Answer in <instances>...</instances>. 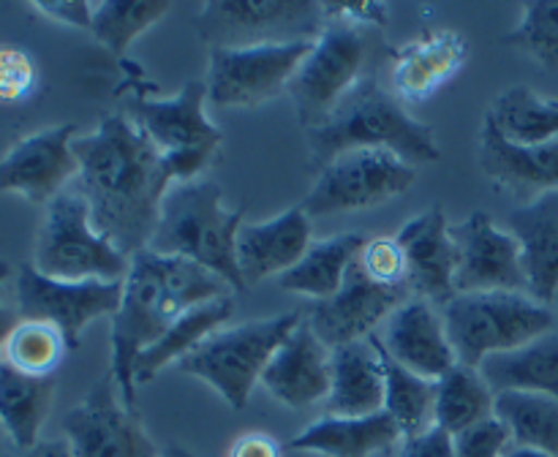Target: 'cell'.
Wrapping results in <instances>:
<instances>
[{"label":"cell","mask_w":558,"mask_h":457,"mask_svg":"<svg viewBox=\"0 0 558 457\" xmlns=\"http://www.w3.org/2000/svg\"><path fill=\"white\" fill-rule=\"evenodd\" d=\"M76 188L90 207L93 226L125 256L147 248L161 201L174 177L167 156L125 114H109L74 139Z\"/></svg>","instance_id":"1"},{"label":"cell","mask_w":558,"mask_h":457,"mask_svg":"<svg viewBox=\"0 0 558 457\" xmlns=\"http://www.w3.org/2000/svg\"><path fill=\"white\" fill-rule=\"evenodd\" d=\"M227 294V283L205 267L142 248L131 256L120 305L112 316V381L125 406H134V365L147 346L196 305Z\"/></svg>","instance_id":"2"},{"label":"cell","mask_w":558,"mask_h":457,"mask_svg":"<svg viewBox=\"0 0 558 457\" xmlns=\"http://www.w3.org/2000/svg\"><path fill=\"white\" fill-rule=\"evenodd\" d=\"M308 147L319 169L352 150H385L412 166L439 158L434 131L414 120L374 74L363 76L354 90L308 131Z\"/></svg>","instance_id":"3"},{"label":"cell","mask_w":558,"mask_h":457,"mask_svg":"<svg viewBox=\"0 0 558 457\" xmlns=\"http://www.w3.org/2000/svg\"><path fill=\"white\" fill-rule=\"evenodd\" d=\"M245 210H227L216 183H174L161 201L156 232L147 248L161 256H178L221 277L229 288L243 292L238 267V234Z\"/></svg>","instance_id":"4"},{"label":"cell","mask_w":558,"mask_h":457,"mask_svg":"<svg viewBox=\"0 0 558 457\" xmlns=\"http://www.w3.org/2000/svg\"><path fill=\"white\" fill-rule=\"evenodd\" d=\"M445 330L456 359L480 370L490 354H505L556 330L550 305L523 292L456 294L445 305Z\"/></svg>","instance_id":"5"},{"label":"cell","mask_w":558,"mask_h":457,"mask_svg":"<svg viewBox=\"0 0 558 457\" xmlns=\"http://www.w3.org/2000/svg\"><path fill=\"white\" fill-rule=\"evenodd\" d=\"M33 267L54 281H125L131 256L93 226L80 188H65L47 205Z\"/></svg>","instance_id":"6"},{"label":"cell","mask_w":558,"mask_h":457,"mask_svg":"<svg viewBox=\"0 0 558 457\" xmlns=\"http://www.w3.org/2000/svg\"><path fill=\"white\" fill-rule=\"evenodd\" d=\"M300 321L303 316L292 310L272 319L245 321L232 330H218L178 365L183 373L207 381L229 408L243 411L272 354L292 335Z\"/></svg>","instance_id":"7"},{"label":"cell","mask_w":558,"mask_h":457,"mask_svg":"<svg viewBox=\"0 0 558 457\" xmlns=\"http://www.w3.org/2000/svg\"><path fill=\"white\" fill-rule=\"evenodd\" d=\"M322 30L325 3L316 0H210L196 16V33L213 49L316 41Z\"/></svg>","instance_id":"8"},{"label":"cell","mask_w":558,"mask_h":457,"mask_svg":"<svg viewBox=\"0 0 558 457\" xmlns=\"http://www.w3.org/2000/svg\"><path fill=\"white\" fill-rule=\"evenodd\" d=\"M368 60L371 38L365 27L327 22L289 82L300 125L314 131L354 90V85L368 76Z\"/></svg>","instance_id":"9"},{"label":"cell","mask_w":558,"mask_h":457,"mask_svg":"<svg viewBox=\"0 0 558 457\" xmlns=\"http://www.w3.org/2000/svg\"><path fill=\"white\" fill-rule=\"evenodd\" d=\"M417 169L385 150H352L319 169L314 188L300 207L308 218L368 210L407 194Z\"/></svg>","instance_id":"10"},{"label":"cell","mask_w":558,"mask_h":457,"mask_svg":"<svg viewBox=\"0 0 558 457\" xmlns=\"http://www.w3.org/2000/svg\"><path fill=\"white\" fill-rule=\"evenodd\" d=\"M314 41L270 44L248 49H210L207 65V101L213 107H259L289 90L294 71L311 52Z\"/></svg>","instance_id":"11"},{"label":"cell","mask_w":558,"mask_h":457,"mask_svg":"<svg viewBox=\"0 0 558 457\" xmlns=\"http://www.w3.org/2000/svg\"><path fill=\"white\" fill-rule=\"evenodd\" d=\"M123 294V281H54L33 264L16 272V316L25 321H44L63 332L69 351L90 321L114 316Z\"/></svg>","instance_id":"12"},{"label":"cell","mask_w":558,"mask_h":457,"mask_svg":"<svg viewBox=\"0 0 558 457\" xmlns=\"http://www.w3.org/2000/svg\"><path fill=\"white\" fill-rule=\"evenodd\" d=\"M63 433L74 457H161L112 375L96 381L85 400L65 413Z\"/></svg>","instance_id":"13"},{"label":"cell","mask_w":558,"mask_h":457,"mask_svg":"<svg viewBox=\"0 0 558 457\" xmlns=\"http://www.w3.org/2000/svg\"><path fill=\"white\" fill-rule=\"evenodd\" d=\"M409 299H412V286L409 283L387 286V283L374 281L363 270L360 259H354L338 294L327 299H316L305 321L316 332V337L330 351H336V348L347 346V343H357L374 335L376 324L390 319Z\"/></svg>","instance_id":"14"},{"label":"cell","mask_w":558,"mask_h":457,"mask_svg":"<svg viewBox=\"0 0 558 457\" xmlns=\"http://www.w3.org/2000/svg\"><path fill=\"white\" fill-rule=\"evenodd\" d=\"M74 139L76 125L63 123L16 141L0 158V190L25 196L33 205H49L80 177Z\"/></svg>","instance_id":"15"},{"label":"cell","mask_w":558,"mask_h":457,"mask_svg":"<svg viewBox=\"0 0 558 457\" xmlns=\"http://www.w3.org/2000/svg\"><path fill=\"white\" fill-rule=\"evenodd\" d=\"M450 234L458 245L456 294L526 288L521 245L510 232L496 226L490 212L474 210L466 221L452 223Z\"/></svg>","instance_id":"16"},{"label":"cell","mask_w":558,"mask_h":457,"mask_svg":"<svg viewBox=\"0 0 558 457\" xmlns=\"http://www.w3.org/2000/svg\"><path fill=\"white\" fill-rule=\"evenodd\" d=\"M207 85L185 82L174 98L134 96L125 101V118L167 156L178 152H213L221 145V131L207 120Z\"/></svg>","instance_id":"17"},{"label":"cell","mask_w":558,"mask_h":457,"mask_svg":"<svg viewBox=\"0 0 558 457\" xmlns=\"http://www.w3.org/2000/svg\"><path fill=\"white\" fill-rule=\"evenodd\" d=\"M403 256H407V272L412 292L420 299H434L447 305L456 297V270H458V245L450 234V223L441 207L420 212L409 223H403L396 234Z\"/></svg>","instance_id":"18"},{"label":"cell","mask_w":558,"mask_h":457,"mask_svg":"<svg viewBox=\"0 0 558 457\" xmlns=\"http://www.w3.org/2000/svg\"><path fill=\"white\" fill-rule=\"evenodd\" d=\"M330 348L303 319L272 354L270 365L262 373V386L289 408L314 406L330 395Z\"/></svg>","instance_id":"19"},{"label":"cell","mask_w":558,"mask_h":457,"mask_svg":"<svg viewBox=\"0 0 558 457\" xmlns=\"http://www.w3.org/2000/svg\"><path fill=\"white\" fill-rule=\"evenodd\" d=\"M385 351L412 373L439 381L458 362L447 337L445 319L425 299L412 297L387 319Z\"/></svg>","instance_id":"20"},{"label":"cell","mask_w":558,"mask_h":457,"mask_svg":"<svg viewBox=\"0 0 558 457\" xmlns=\"http://www.w3.org/2000/svg\"><path fill=\"white\" fill-rule=\"evenodd\" d=\"M480 169L494 180V185L534 201L537 196L558 190V139L548 145H515L485 120L480 136Z\"/></svg>","instance_id":"21"},{"label":"cell","mask_w":558,"mask_h":457,"mask_svg":"<svg viewBox=\"0 0 558 457\" xmlns=\"http://www.w3.org/2000/svg\"><path fill=\"white\" fill-rule=\"evenodd\" d=\"M311 248V218L303 207L265 223H243L238 234V267L245 286L292 270Z\"/></svg>","instance_id":"22"},{"label":"cell","mask_w":558,"mask_h":457,"mask_svg":"<svg viewBox=\"0 0 558 457\" xmlns=\"http://www.w3.org/2000/svg\"><path fill=\"white\" fill-rule=\"evenodd\" d=\"M507 228L521 245L529 297L550 305L558 292V190L512 210Z\"/></svg>","instance_id":"23"},{"label":"cell","mask_w":558,"mask_h":457,"mask_svg":"<svg viewBox=\"0 0 558 457\" xmlns=\"http://www.w3.org/2000/svg\"><path fill=\"white\" fill-rule=\"evenodd\" d=\"M466 41L461 33L428 30L403 49L392 60V90L403 101H425L441 85L452 79L466 63Z\"/></svg>","instance_id":"24"},{"label":"cell","mask_w":558,"mask_h":457,"mask_svg":"<svg viewBox=\"0 0 558 457\" xmlns=\"http://www.w3.org/2000/svg\"><path fill=\"white\" fill-rule=\"evenodd\" d=\"M330 368V417H371L385 411V368L374 335L336 348Z\"/></svg>","instance_id":"25"},{"label":"cell","mask_w":558,"mask_h":457,"mask_svg":"<svg viewBox=\"0 0 558 457\" xmlns=\"http://www.w3.org/2000/svg\"><path fill=\"white\" fill-rule=\"evenodd\" d=\"M401 430L387 411L371 417H327L308 424L289 441V449L325 457H374L401 441Z\"/></svg>","instance_id":"26"},{"label":"cell","mask_w":558,"mask_h":457,"mask_svg":"<svg viewBox=\"0 0 558 457\" xmlns=\"http://www.w3.org/2000/svg\"><path fill=\"white\" fill-rule=\"evenodd\" d=\"M485 384L501 392H534L558 400V330L505 354H490L480 365Z\"/></svg>","instance_id":"27"},{"label":"cell","mask_w":558,"mask_h":457,"mask_svg":"<svg viewBox=\"0 0 558 457\" xmlns=\"http://www.w3.org/2000/svg\"><path fill=\"white\" fill-rule=\"evenodd\" d=\"M234 316V299L229 294L216 299H207V302L196 305L189 313L180 316L161 337H158L153 346H147L140 354L134 365V381L136 386L147 384L150 379H156L169 362H180L183 357H189L191 351L202 346L207 337L216 335L223 324Z\"/></svg>","instance_id":"28"},{"label":"cell","mask_w":558,"mask_h":457,"mask_svg":"<svg viewBox=\"0 0 558 457\" xmlns=\"http://www.w3.org/2000/svg\"><path fill=\"white\" fill-rule=\"evenodd\" d=\"M52 400L54 375H27L0 359V424L14 449L38 444Z\"/></svg>","instance_id":"29"},{"label":"cell","mask_w":558,"mask_h":457,"mask_svg":"<svg viewBox=\"0 0 558 457\" xmlns=\"http://www.w3.org/2000/svg\"><path fill=\"white\" fill-rule=\"evenodd\" d=\"M368 239L357 232H343L336 237H327L322 243H311L303 259L278 277V286L283 292H298L305 297L327 299L338 294L343 286L349 267L360 256Z\"/></svg>","instance_id":"30"},{"label":"cell","mask_w":558,"mask_h":457,"mask_svg":"<svg viewBox=\"0 0 558 457\" xmlns=\"http://www.w3.org/2000/svg\"><path fill=\"white\" fill-rule=\"evenodd\" d=\"M485 120L515 145H548L558 139V101L543 98L526 85H512L496 96Z\"/></svg>","instance_id":"31"},{"label":"cell","mask_w":558,"mask_h":457,"mask_svg":"<svg viewBox=\"0 0 558 457\" xmlns=\"http://www.w3.org/2000/svg\"><path fill=\"white\" fill-rule=\"evenodd\" d=\"M374 343L379 348L381 368H385V411L398 424L403 439H414V435L425 433L436 424V390H439V384L398 365L385 351L379 335H374Z\"/></svg>","instance_id":"32"},{"label":"cell","mask_w":558,"mask_h":457,"mask_svg":"<svg viewBox=\"0 0 558 457\" xmlns=\"http://www.w3.org/2000/svg\"><path fill=\"white\" fill-rule=\"evenodd\" d=\"M436 390V424L456 439L463 430L494 417V390L485 384L480 370L456 362Z\"/></svg>","instance_id":"33"},{"label":"cell","mask_w":558,"mask_h":457,"mask_svg":"<svg viewBox=\"0 0 558 457\" xmlns=\"http://www.w3.org/2000/svg\"><path fill=\"white\" fill-rule=\"evenodd\" d=\"M494 417L501 419L518 446L558 457V400L534 392H501L494 400Z\"/></svg>","instance_id":"34"},{"label":"cell","mask_w":558,"mask_h":457,"mask_svg":"<svg viewBox=\"0 0 558 457\" xmlns=\"http://www.w3.org/2000/svg\"><path fill=\"white\" fill-rule=\"evenodd\" d=\"M172 11L169 0H98L93 9V36L114 54H123L125 49L150 30L158 20Z\"/></svg>","instance_id":"35"},{"label":"cell","mask_w":558,"mask_h":457,"mask_svg":"<svg viewBox=\"0 0 558 457\" xmlns=\"http://www.w3.org/2000/svg\"><path fill=\"white\" fill-rule=\"evenodd\" d=\"M65 351H69V343L58 326L20 319L5 341L0 359L27 375H54Z\"/></svg>","instance_id":"36"},{"label":"cell","mask_w":558,"mask_h":457,"mask_svg":"<svg viewBox=\"0 0 558 457\" xmlns=\"http://www.w3.org/2000/svg\"><path fill=\"white\" fill-rule=\"evenodd\" d=\"M501 44L532 54L545 69H558V0L523 3L521 22L501 38Z\"/></svg>","instance_id":"37"},{"label":"cell","mask_w":558,"mask_h":457,"mask_svg":"<svg viewBox=\"0 0 558 457\" xmlns=\"http://www.w3.org/2000/svg\"><path fill=\"white\" fill-rule=\"evenodd\" d=\"M36 60L14 44H0V103H22L36 92Z\"/></svg>","instance_id":"38"},{"label":"cell","mask_w":558,"mask_h":457,"mask_svg":"<svg viewBox=\"0 0 558 457\" xmlns=\"http://www.w3.org/2000/svg\"><path fill=\"white\" fill-rule=\"evenodd\" d=\"M360 264L368 272L374 281L387 283V286H401L409 283L407 272V256H403L398 239L390 237H376L365 243V248L360 250Z\"/></svg>","instance_id":"39"},{"label":"cell","mask_w":558,"mask_h":457,"mask_svg":"<svg viewBox=\"0 0 558 457\" xmlns=\"http://www.w3.org/2000/svg\"><path fill=\"white\" fill-rule=\"evenodd\" d=\"M510 439L507 424L490 417L456 435V457H505Z\"/></svg>","instance_id":"40"},{"label":"cell","mask_w":558,"mask_h":457,"mask_svg":"<svg viewBox=\"0 0 558 457\" xmlns=\"http://www.w3.org/2000/svg\"><path fill=\"white\" fill-rule=\"evenodd\" d=\"M31 9L44 14L47 20L58 22V25L90 30L96 3H90V0H38V3H31Z\"/></svg>","instance_id":"41"},{"label":"cell","mask_w":558,"mask_h":457,"mask_svg":"<svg viewBox=\"0 0 558 457\" xmlns=\"http://www.w3.org/2000/svg\"><path fill=\"white\" fill-rule=\"evenodd\" d=\"M330 16V22H347V25H387L390 20V5L387 3H325V20Z\"/></svg>","instance_id":"42"},{"label":"cell","mask_w":558,"mask_h":457,"mask_svg":"<svg viewBox=\"0 0 558 457\" xmlns=\"http://www.w3.org/2000/svg\"><path fill=\"white\" fill-rule=\"evenodd\" d=\"M401 457H456V439L439 424H434L425 433L407 439Z\"/></svg>","instance_id":"43"},{"label":"cell","mask_w":558,"mask_h":457,"mask_svg":"<svg viewBox=\"0 0 558 457\" xmlns=\"http://www.w3.org/2000/svg\"><path fill=\"white\" fill-rule=\"evenodd\" d=\"M227 457H281V446L265 433H248L234 441Z\"/></svg>","instance_id":"44"},{"label":"cell","mask_w":558,"mask_h":457,"mask_svg":"<svg viewBox=\"0 0 558 457\" xmlns=\"http://www.w3.org/2000/svg\"><path fill=\"white\" fill-rule=\"evenodd\" d=\"M0 457H74V452H71L69 441L54 439V441H38L36 446H31V449H11Z\"/></svg>","instance_id":"45"},{"label":"cell","mask_w":558,"mask_h":457,"mask_svg":"<svg viewBox=\"0 0 558 457\" xmlns=\"http://www.w3.org/2000/svg\"><path fill=\"white\" fill-rule=\"evenodd\" d=\"M9 272H11L9 261L0 259V288H3ZM16 324H20V316H16V310H9L3 305V299H0V357H3V346H5V341H9L11 330H14Z\"/></svg>","instance_id":"46"},{"label":"cell","mask_w":558,"mask_h":457,"mask_svg":"<svg viewBox=\"0 0 558 457\" xmlns=\"http://www.w3.org/2000/svg\"><path fill=\"white\" fill-rule=\"evenodd\" d=\"M505 457H550L539 449H529V446H515L512 452H505Z\"/></svg>","instance_id":"47"},{"label":"cell","mask_w":558,"mask_h":457,"mask_svg":"<svg viewBox=\"0 0 558 457\" xmlns=\"http://www.w3.org/2000/svg\"><path fill=\"white\" fill-rule=\"evenodd\" d=\"M161 457H194V455H191V452L185 449V446L174 444V446H167V449L161 452Z\"/></svg>","instance_id":"48"},{"label":"cell","mask_w":558,"mask_h":457,"mask_svg":"<svg viewBox=\"0 0 558 457\" xmlns=\"http://www.w3.org/2000/svg\"><path fill=\"white\" fill-rule=\"evenodd\" d=\"M554 302H556V305H558V292H556V299H554Z\"/></svg>","instance_id":"49"}]
</instances>
